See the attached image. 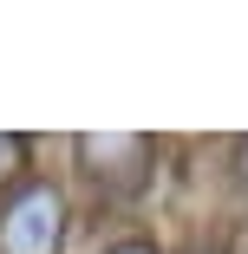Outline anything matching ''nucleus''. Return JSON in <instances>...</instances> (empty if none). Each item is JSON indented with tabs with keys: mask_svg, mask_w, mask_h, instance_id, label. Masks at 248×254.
Instances as JSON below:
<instances>
[{
	"mask_svg": "<svg viewBox=\"0 0 248 254\" xmlns=\"http://www.w3.org/2000/svg\"><path fill=\"white\" fill-rule=\"evenodd\" d=\"M20 163H26V137H13V130H0V189H7V183L20 176Z\"/></svg>",
	"mask_w": 248,
	"mask_h": 254,
	"instance_id": "3",
	"label": "nucleus"
},
{
	"mask_svg": "<svg viewBox=\"0 0 248 254\" xmlns=\"http://www.w3.org/2000/svg\"><path fill=\"white\" fill-rule=\"evenodd\" d=\"M66 222H72V209L53 183H20L0 202V254H59Z\"/></svg>",
	"mask_w": 248,
	"mask_h": 254,
	"instance_id": "1",
	"label": "nucleus"
},
{
	"mask_svg": "<svg viewBox=\"0 0 248 254\" xmlns=\"http://www.w3.org/2000/svg\"><path fill=\"white\" fill-rule=\"evenodd\" d=\"M105 254H157L151 241H118V248H105Z\"/></svg>",
	"mask_w": 248,
	"mask_h": 254,
	"instance_id": "4",
	"label": "nucleus"
},
{
	"mask_svg": "<svg viewBox=\"0 0 248 254\" xmlns=\"http://www.w3.org/2000/svg\"><path fill=\"white\" fill-rule=\"evenodd\" d=\"M72 150H79L85 176L105 183L111 195H137L144 183H151V170H157V143L137 137V130H105V137L91 130V137H79Z\"/></svg>",
	"mask_w": 248,
	"mask_h": 254,
	"instance_id": "2",
	"label": "nucleus"
},
{
	"mask_svg": "<svg viewBox=\"0 0 248 254\" xmlns=\"http://www.w3.org/2000/svg\"><path fill=\"white\" fill-rule=\"evenodd\" d=\"M235 176H242V183H248V137H242V143H235Z\"/></svg>",
	"mask_w": 248,
	"mask_h": 254,
	"instance_id": "5",
	"label": "nucleus"
}]
</instances>
